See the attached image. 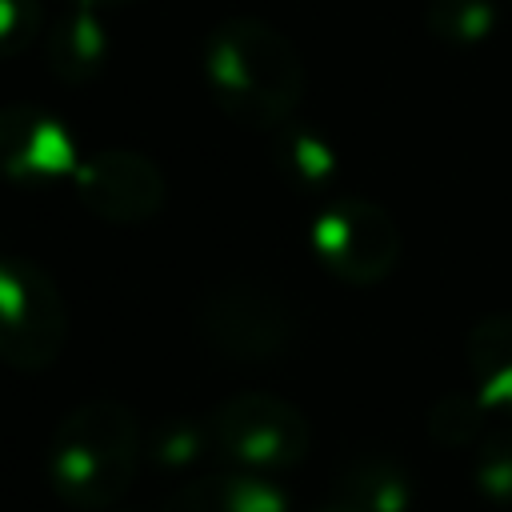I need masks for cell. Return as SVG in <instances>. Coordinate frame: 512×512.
I'll list each match as a JSON object with an SVG mask.
<instances>
[{
  "label": "cell",
  "instance_id": "cell-1",
  "mask_svg": "<svg viewBox=\"0 0 512 512\" xmlns=\"http://www.w3.org/2000/svg\"><path fill=\"white\" fill-rule=\"evenodd\" d=\"M204 80L220 112L244 128L272 132L304 96V60L292 40L260 16H228L204 40Z\"/></svg>",
  "mask_w": 512,
  "mask_h": 512
},
{
  "label": "cell",
  "instance_id": "cell-2",
  "mask_svg": "<svg viewBox=\"0 0 512 512\" xmlns=\"http://www.w3.org/2000/svg\"><path fill=\"white\" fill-rule=\"evenodd\" d=\"M144 452V432L120 400H88L60 416L48 440V484L68 508L116 504Z\"/></svg>",
  "mask_w": 512,
  "mask_h": 512
},
{
  "label": "cell",
  "instance_id": "cell-3",
  "mask_svg": "<svg viewBox=\"0 0 512 512\" xmlns=\"http://www.w3.org/2000/svg\"><path fill=\"white\" fill-rule=\"evenodd\" d=\"M204 420L216 460L240 472H288L308 456L312 444L308 416L292 400L272 392H236L220 400Z\"/></svg>",
  "mask_w": 512,
  "mask_h": 512
},
{
  "label": "cell",
  "instance_id": "cell-4",
  "mask_svg": "<svg viewBox=\"0 0 512 512\" xmlns=\"http://www.w3.org/2000/svg\"><path fill=\"white\" fill-rule=\"evenodd\" d=\"M196 332L228 360L264 364L284 356V348L296 340V316L272 284L256 276H232L204 292L196 308Z\"/></svg>",
  "mask_w": 512,
  "mask_h": 512
},
{
  "label": "cell",
  "instance_id": "cell-5",
  "mask_svg": "<svg viewBox=\"0 0 512 512\" xmlns=\"http://www.w3.org/2000/svg\"><path fill=\"white\" fill-rule=\"evenodd\" d=\"M68 340V308L48 268L0 256V360L20 372L56 364Z\"/></svg>",
  "mask_w": 512,
  "mask_h": 512
},
{
  "label": "cell",
  "instance_id": "cell-6",
  "mask_svg": "<svg viewBox=\"0 0 512 512\" xmlns=\"http://www.w3.org/2000/svg\"><path fill=\"white\" fill-rule=\"evenodd\" d=\"M312 252L328 276L344 284H380L400 260V228L396 220L368 200H336L316 212Z\"/></svg>",
  "mask_w": 512,
  "mask_h": 512
},
{
  "label": "cell",
  "instance_id": "cell-7",
  "mask_svg": "<svg viewBox=\"0 0 512 512\" xmlns=\"http://www.w3.org/2000/svg\"><path fill=\"white\" fill-rule=\"evenodd\" d=\"M84 208L108 224H144L164 208V172L136 148H100L72 176Z\"/></svg>",
  "mask_w": 512,
  "mask_h": 512
},
{
  "label": "cell",
  "instance_id": "cell-8",
  "mask_svg": "<svg viewBox=\"0 0 512 512\" xmlns=\"http://www.w3.org/2000/svg\"><path fill=\"white\" fill-rule=\"evenodd\" d=\"M80 160V144L60 116L36 104L0 108V180L52 184L76 176Z\"/></svg>",
  "mask_w": 512,
  "mask_h": 512
},
{
  "label": "cell",
  "instance_id": "cell-9",
  "mask_svg": "<svg viewBox=\"0 0 512 512\" xmlns=\"http://www.w3.org/2000/svg\"><path fill=\"white\" fill-rule=\"evenodd\" d=\"M160 512H288V500L260 472L220 468L172 488Z\"/></svg>",
  "mask_w": 512,
  "mask_h": 512
},
{
  "label": "cell",
  "instance_id": "cell-10",
  "mask_svg": "<svg viewBox=\"0 0 512 512\" xmlns=\"http://www.w3.org/2000/svg\"><path fill=\"white\" fill-rule=\"evenodd\" d=\"M48 68L64 80V84H92L104 64L112 60V28L104 24L100 8H72L64 16L52 20L48 28Z\"/></svg>",
  "mask_w": 512,
  "mask_h": 512
},
{
  "label": "cell",
  "instance_id": "cell-11",
  "mask_svg": "<svg viewBox=\"0 0 512 512\" xmlns=\"http://www.w3.org/2000/svg\"><path fill=\"white\" fill-rule=\"evenodd\" d=\"M332 500L344 504L348 512H408L412 476L400 456L360 452L340 468Z\"/></svg>",
  "mask_w": 512,
  "mask_h": 512
},
{
  "label": "cell",
  "instance_id": "cell-12",
  "mask_svg": "<svg viewBox=\"0 0 512 512\" xmlns=\"http://www.w3.org/2000/svg\"><path fill=\"white\" fill-rule=\"evenodd\" d=\"M464 360L476 384V396L488 408L512 416V312H492L472 324L464 340Z\"/></svg>",
  "mask_w": 512,
  "mask_h": 512
},
{
  "label": "cell",
  "instance_id": "cell-13",
  "mask_svg": "<svg viewBox=\"0 0 512 512\" xmlns=\"http://www.w3.org/2000/svg\"><path fill=\"white\" fill-rule=\"evenodd\" d=\"M272 156H276L280 176L300 192H316V188L332 184V176L340 168L332 140L312 128H284L272 144Z\"/></svg>",
  "mask_w": 512,
  "mask_h": 512
},
{
  "label": "cell",
  "instance_id": "cell-14",
  "mask_svg": "<svg viewBox=\"0 0 512 512\" xmlns=\"http://www.w3.org/2000/svg\"><path fill=\"white\" fill-rule=\"evenodd\" d=\"M144 452L160 472H188L204 464V456H216L208 420H188V416H168L152 424L144 432Z\"/></svg>",
  "mask_w": 512,
  "mask_h": 512
},
{
  "label": "cell",
  "instance_id": "cell-15",
  "mask_svg": "<svg viewBox=\"0 0 512 512\" xmlns=\"http://www.w3.org/2000/svg\"><path fill=\"white\" fill-rule=\"evenodd\" d=\"M428 32L452 48H476L496 32V0H428Z\"/></svg>",
  "mask_w": 512,
  "mask_h": 512
},
{
  "label": "cell",
  "instance_id": "cell-16",
  "mask_svg": "<svg viewBox=\"0 0 512 512\" xmlns=\"http://www.w3.org/2000/svg\"><path fill=\"white\" fill-rule=\"evenodd\" d=\"M484 400L480 396H460V392H448L440 396L432 408H428V432L436 444L444 448H464L472 440H480L484 432Z\"/></svg>",
  "mask_w": 512,
  "mask_h": 512
},
{
  "label": "cell",
  "instance_id": "cell-17",
  "mask_svg": "<svg viewBox=\"0 0 512 512\" xmlns=\"http://www.w3.org/2000/svg\"><path fill=\"white\" fill-rule=\"evenodd\" d=\"M472 480L484 500L512 504V432H492L480 440L472 460Z\"/></svg>",
  "mask_w": 512,
  "mask_h": 512
},
{
  "label": "cell",
  "instance_id": "cell-18",
  "mask_svg": "<svg viewBox=\"0 0 512 512\" xmlns=\"http://www.w3.org/2000/svg\"><path fill=\"white\" fill-rule=\"evenodd\" d=\"M44 32L40 0H0V60L28 52Z\"/></svg>",
  "mask_w": 512,
  "mask_h": 512
},
{
  "label": "cell",
  "instance_id": "cell-19",
  "mask_svg": "<svg viewBox=\"0 0 512 512\" xmlns=\"http://www.w3.org/2000/svg\"><path fill=\"white\" fill-rule=\"evenodd\" d=\"M76 4H88V8H120V4H132V0H76Z\"/></svg>",
  "mask_w": 512,
  "mask_h": 512
},
{
  "label": "cell",
  "instance_id": "cell-20",
  "mask_svg": "<svg viewBox=\"0 0 512 512\" xmlns=\"http://www.w3.org/2000/svg\"><path fill=\"white\" fill-rule=\"evenodd\" d=\"M312 512H348V508H344V504H336V500H332V504H320V508H312Z\"/></svg>",
  "mask_w": 512,
  "mask_h": 512
}]
</instances>
